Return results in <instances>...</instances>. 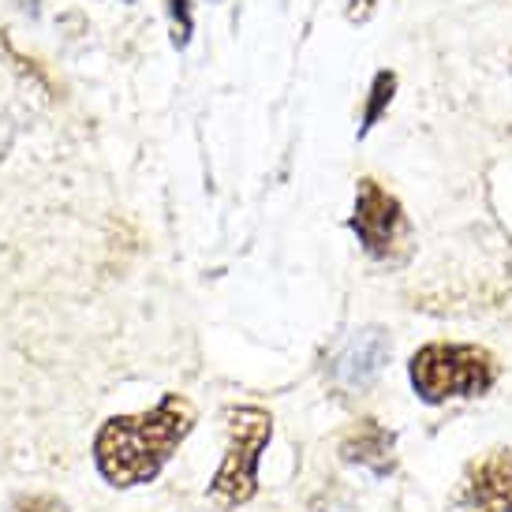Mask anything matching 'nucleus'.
<instances>
[{"label": "nucleus", "mask_w": 512, "mask_h": 512, "mask_svg": "<svg viewBox=\"0 0 512 512\" xmlns=\"http://www.w3.org/2000/svg\"><path fill=\"white\" fill-rule=\"evenodd\" d=\"M191 427H195L191 400L180 393H165L146 412L113 415L101 423L94 434V468L116 490L154 483Z\"/></svg>", "instance_id": "f257e3e1"}, {"label": "nucleus", "mask_w": 512, "mask_h": 512, "mask_svg": "<svg viewBox=\"0 0 512 512\" xmlns=\"http://www.w3.org/2000/svg\"><path fill=\"white\" fill-rule=\"evenodd\" d=\"M225 427V460H221L214 483H210V498L221 509H236V505H247L255 498L258 460H262V453H266V445L273 438V415L255 408V404H243V408H228Z\"/></svg>", "instance_id": "f03ea898"}, {"label": "nucleus", "mask_w": 512, "mask_h": 512, "mask_svg": "<svg viewBox=\"0 0 512 512\" xmlns=\"http://www.w3.org/2000/svg\"><path fill=\"white\" fill-rule=\"evenodd\" d=\"M412 385L427 404L479 397L494 385V359L475 344H427L412 356Z\"/></svg>", "instance_id": "7ed1b4c3"}, {"label": "nucleus", "mask_w": 512, "mask_h": 512, "mask_svg": "<svg viewBox=\"0 0 512 512\" xmlns=\"http://www.w3.org/2000/svg\"><path fill=\"white\" fill-rule=\"evenodd\" d=\"M348 225L370 258H393L408 243V217L378 180H359L356 184V214Z\"/></svg>", "instance_id": "20e7f679"}, {"label": "nucleus", "mask_w": 512, "mask_h": 512, "mask_svg": "<svg viewBox=\"0 0 512 512\" xmlns=\"http://www.w3.org/2000/svg\"><path fill=\"white\" fill-rule=\"evenodd\" d=\"M460 512H512V449H494L475 460L456 494Z\"/></svg>", "instance_id": "39448f33"}, {"label": "nucleus", "mask_w": 512, "mask_h": 512, "mask_svg": "<svg viewBox=\"0 0 512 512\" xmlns=\"http://www.w3.org/2000/svg\"><path fill=\"white\" fill-rule=\"evenodd\" d=\"M389 352L393 348H389V337L382 329H359L333 359V378L348 385V389H367L389 363Z\"/></svg>", "instance_id": "423d86ee"}, {"label": "nucleus", "mask_w": 512, "mask_h": 512, "mask_svg": "<svg viewBox=\"0 0 512 512\" xmlns=\"http://www.w3.org/2000/svg\"><path fill=\"white\" fill-rule=\"evenodd\" d=\"M341 456L348 464H359V468H370L374 475H385L393 468V434L374 423V419H363L348 438L341 441Z\"/></svg>", "instance_id": "0eeeda50"}, {"label": "nucleus", "mask_w": 512, "mask_h": 512, "mask_svg": "<svg viewBox=\"0 0 512 512\" xmlns=\"http://www.w3.org/2000/svg\"><path fill=\"white\" fill-rule=\"evenodd\" d=\"M393 90H397V75L378 72V79H374V86H370V105H367V113H363V128H359V135H367V131L378 124L382 109L393 101Z\"/></svg>", "instance_id": "6e6552de"}, {"label": "nucleus", "mask_w": 512, "mask_h": 512, "mask_svg": "<svg viewBox=\"0 0 512 512\" xmlns=\"http://www.w3.org/2000/svg\"><path fill=\"white\" fill-rule=\"evenodd\" d=\"M15 512H68V505L57 498H23L19 505H15Z\"/></svg>", "instance_id": "1a4fd4ad"}]
</instances>
